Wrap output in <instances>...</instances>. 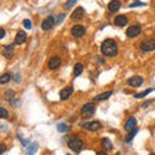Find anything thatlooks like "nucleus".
I'll list each match as a JSON object with an SVG mask.
<instances>
[{
	"mask_svg": "<svg viewBox=\"0 0 155 155\" xmlns=\"http://www.w3.org/2000/svg\"><path fill=\"white\" fill-rule=\"evenodd\" d=\"M101 52L107 57H114L118 54V44L113 39H106L101 44Z\"/></svg>",
	"mask_w": 155,
	"mask_h": 155,
	"instance_id": "f257e3e1",
	"label": "nucleus"
},
{
	"mask_svg": "<svg viewBox=\"0 0 155 155\" xmlns=\"http://www.w3.org/2000/svg\"><path fill=\"white\" fill-rule=\"evenodd\" d=\"M67 145H69V147L72 150V151L79 153L81 150V147H83V141H81L78 136H72V137L69 138V142H67Z\"/></svg>",
	"mask_w": 155,
	"mask_h": 155,
	"instance_id": "f03ea898",
	"label": "nucleus"
},
{
	"mask_svg": "<svg viewBox=\"0 0 155 155\" xmlns=\"http://www.w3.org/2000/svg\"><path fill=\"white\" fill-rule=\"evenodd\" d=\"M140 49H141L142 52L155 51V40L154 39H146V40L141 41V44H140Z\"/></svg>",
	"mask_w": 155,
	"mask_h": 155,
	"instance_id": "7ed1b4c3",
	"label": "nucleus"
},
{
	"mask_svg": "<svg viewBox=\"0 0 155 155\" xmlns=\"http://www.w3.org/2000/svg\"><path fill=\"white\" fill-rule=\"evenodd\" d=\"M141 34V25L140 23H134V25L129 26L127 28V36L128 38H136Z\"/></svg>",
	"mask_w": 155,
	"mask_h": 155,
	"instance_id": "20e7f679",
	"label": "nucleus"
},
{
	"mask_svg": "<svg viewBox=\"0 0 155 155\" xmlns=\"http://www.w3.org/2000/svg\"><path fill=\"white\" fill-rule=\"evenodd\" d=\"M96 113V105L93 102H88L81 107V115L84 116H92Z\"/></svg>",
	"mask_w": 155,
	"mask_h": 155,
	"instance_id": "39448f33",
	"label": "nucleus"
},
{
	"mask_svg": "<svg viewBox=\"0 0 155 155\" xmlns=\"http://www.w3.org/2000/svg\"><path fill=\"white\" fill-rule=\"evenodd\" d=\"M54 16H48L44 21L41 22V30H44V31H48V30H51V28L54 26Z\"/></svg>",
	"mask_w": 155,
	"mask_h": 155,
	"instance_id": "423d86ee",
	"label": "nucleus"
},
{
	"mask_svg": "<svg viewBox=\"0 0 155 155\" xmlns=\"http://www.w3.org/2000/svg\"><path fill=\"white\" fill-rule=\"evenodd\" d=\"M71 34H72L74 38H81L85 34V27L83 25H75L74 27H72Z\"/></svg>",
	"mask_w": 155,
	"mask_h": 155,
	"instance_id": "0eeeda50",
	"label": "nucleus"
},
{
	"mask_svg": "<svg viewBox=\"0 0 155 155\" xmlns=\"http://www.w3.org/2000/svg\"><path fill=\"white\" fill-rule=\"evenodd\" d=\"M60 66H61V58L58 56H53L51 60L48 61V67H49L51 70H56Z\"/></svg>",
	"mask_w": 155,
	"mask_h": 155,
	"instance_id": "6e6552de",
	"label": "nucleus"
},
{
	"mask_svg": "<svg viewBox=\"0 0 155 155\" xmlns=\"http://www.w3.org/2000/svg\"><path fill=\"white\" fill-rule=\"evenodd\" d=\"M72 92H74V88H72V87H66V88H64V89L60 92V98L62 101L69 100L70 96L72 94Z\"/></svg>",
	"mask_w": 155,
	"mask_h": 155,
	"instance_id": "1a4fd4ad",
	"label": "nucleus"
},
{
	"mask_svg": "<svg viewBox=\"0 0 155 155\" xmlns=\"http://www.w3.org/2000/svg\"><path fill=\"white\" fill-rule=\"evenodd\" d=\"M84 13H85L84 8H81V7L76 8L75 11L72 12V14H71V19H72V21H79V19H81V18H83Z\"/></svg>",
	"mask_w": 155,
	"mask_h": 155,
	"instance_id": "9d476101",
	"label": "nucleus"
},
{
	"mask_svg": "<svg viewBox=\"0 0 155 155\" xmlns=\"http://www.w3.org/2000/svg\"><path fill=\"white\" fill-rule=\"evenodd\" d=\"M115 25L118 27H124L125 25L128 23V17L124 16V14H120V16H116L115 17Z\"/></svg>",
	"mask_w": 155,
	"mask_h": 155,
	"instance_id": "9b49d317",
	"label": "nucleus"
},
{
	"mask_svg": "<svg viewBox=\"0 0 155 155\" xmlns=\"http://www.w3.org/2000/svg\"><path fill=\"white\" fill-rule=\"evenodd\" d=\"M142 83H143V79L141 76H132V78H129V79H128V84L130 87H134V88L142 85Z\"/></svg>",
	"mask_w": 155,
	"mask_h": 155,
	"instance_id": "f8f14e48",
	"label": "nucleus"
},
{
	"mask_svg": "<svg viewBox=\"0 0 155 155\" xmlns=\"http://www.w3.org/2000/svg\"><path fill=\"white\" fill-rule=\"evenodd\" d=\"M83 127L87 128L88 130H91V132H96V130H98L101 129V123L100 122H89V123H87V124H83Z\"/></svg>",
	"mask_w": 155,
	"mask_h": 155,
	"instance_id": "ddd939ff",
	"label": "nucleus"
},
{
	"mask_svg": "<svg viewBox=\"0 0 155 155\" xmlns=\"http://www.w3.org/2000/svg\"><path fill=\"white\" fill-rule=\"evenodd\" d=\"M120 7H122V3H120L119 0H111V2L109 3V5H107L109 11H110L111 13L118 12L119 9H120Z\"/></svg>",
	"mask_w": 155,
	"mask_h": 155,
	"instance_id": "4468645a",
	"label": "nucleus"
},
{
	"mask_svg": "<svg viewBox=\"0 0 155 155\" xmlns=\"http://www.w3.org/2000/svg\"><path fill=\"white\" fill-rule=\"evenodd\" d=\"M136 124H137V120H136V118H129L127 122H125L124 124V129H125V132H130L133 128H136Z\"/></svg>",
	"mask_w": 155,
	"mask_h": 155,
	"instance_id": "2eb2a0df",
	"label": "nucleus"
},
{
	"mask_svg": "<svg viewBox=\"0 0 155 155\" xmlns=\"http://www.w3.org/2000/svg\"><path fill=\"white\" fill-rule=\"evenodd\" d=\"M26 39H27V35H26L25 31H18L17 35H16V39H14V43L18 45H21L26 41Z\"/></svg>",
	"mask_w": 155,
	"mask_h": 155,
	"instance_id": "dca6fc26",
	"label": "nucleus"
},
{
	"mask_svg": "<svg viewBox=\"0 0 155 155\" xmlns=\"http://www.w3.org/2000/svg\"><path fill=\"white\" fill-rule=\"evenodd\" d=\"M3 56L5 58H12L13 57V45H4L3 48Z\"/></svg>",
	"mask_w": 155,
	"mask_h": 155,
	"instance_id": "f3484780",
	"label": "nucleus"
},
{
	"mask_svg": "<svg viewBox=\"0 0 155 155\" xmlns=\"http://www.w3.org/2000/svg\"><path fill=\"white\" fill-rule=\"evenodd\" d=\"M38 147H39V145H38L36 142H32V143H30V145H28V147H27L26 155H35V153H36Z\"/></svg>",
	"mask_w": 155,
	"mask_h": 155,
	"instance_id": "a211bd4d",
	"label": "nucleus"
},
{
	"mask_svg": "<svg viewBox=\"0 0 155 155\" xmlns=\"http://www.w3.org/2000/svg\"><path fill=\"white\" fill-rule=\"evenodd\" d=\"M101 145H102L104 150H107V151L113 150V143H111V141H110L109 138H102V141H101Z\"/></svg>",
	"mask_w": 155,
	"mask_h": 155,
	"instance_id": "6ab92c4d",
	"label": "nucleus"
},
{
	"mask_svg": "<svg viewBox=\"0 0 155 155\" xmlns=\"http://www.w3.org/2000/svg\"><path fill=\"white\" fill-rule=\"evenodd\" d=\"M111 94H113V92L107 91V92H105V93H101V94H98V96H96V97H94V101H104V100H107Z\"/></svg>",
	"mask_w": 155,
	"mask_h": 155,
	"instance_id": "aec40b11",
	"label": "nucleus"
},
{
	"mask_svg": "<svg viewBox=\"0 0 155 155\" xmlns=\"http://www.w3.org/2000/svg\"><path fill=\"white\" fill-rule=\"evenodd\" d=\"M138 133V128H133L130 132H128V136L125 137V142H130L134 138V136Z\"/></svg>",
	"mask_w": 155,
	"mask_h": 155,
	"instance_id": "412c9836",
	"label": "nucleus"
},
{
	"mask_svg": "<svg viewBox=\"0 0 155 155\" xmlns=\"http://www.w3.org/2000/svg\"><path fill=\"white\" fill-rule=\"evenodd\" d=\"M69 125L65 124V123H58L57 124V130L60 133H66V132H69Z\"/></svg>",
	"mask_w": 155,
	"mask_h": 155,
	"instance_id": "4be33fe9",
	"label": "nucleus"
},
{
	"mask_svg": "<svg viewBox=\"0 0 155 155\" xmlns=\"http://www.w3.org/2000/svg\"><path fill=\"white\" fill-rule=\"evenodd\" d=\"M81 72H83V65L78 62V64H75V66H74V75L75 76H79Z\"/></svg>",
	"mask_w": 155,
	"mask_h": 155,
	"instance_id": "5701e85b",
	"label": "nucleus"
},
{
	"mask_svg": "<svg viewBox=\"0 0 155 155\" xmlns=\"http://www.w3.org/2000/svg\"><path fill=\"white\" fill-rule=\"evenodd\" d=\"M150 92H153V88H149L146 91H142V92H140V93H136L134 94V98H143V97H146Z\"/></svg>",
	"mask_w": 155,
	"mask_h": 155,
	"instance_id": "b1692460",
	"label": "nucleus"
},
{
	"mask_svg": "<svg viewBox=\"0 0 155 155\" xmlns=\"http://www.w3.org/2000/svg\"><path fill=\"white\" fill-rule=\"evenodd\" d=\"M11 79H12V75L7 72V74H3L2 75V78H0V83H2V84H7Z\"/></svg>",
	"mask_w": 155,
	"mask_h": 155,
	"instance_id": "393cba45",
	"label": "nucleus"
},
{
	"mask_svg": "<svg viewBox=\"0 0 155 155\" xmlns=\"http://www.w3.org/2000/svg\"><path fill=\"white\" fill-rule=\"evenodd\" d=\"M14 94H16V93H14V91H11V89H9V91L5 92V94H4V98L8 100V101H11V100H13Z\"/></svg>",
	"mask_w": 155,
	"mask_h": 155,
	"instance_id": "a878e982",
	"label": "nucleus"
},
{
	"mask_svg": "<svg viewBox=\"0 0 155 155\" xmlns=\"http://www.w3.org/2000/svg\"><path fill=\"white\" fill-rule=\"evenodd\" d=\"M76 2H78V0H67V2L64 4V8L67 11V9H70L72 5H74V4H76Z\"/></svg>",
	"mask_w": 155,
	"mask_h": 155,
	"instance_id": "bb28decb",
	"label": "nucleus"
},
{
	"mask_svg": "<svg viewBox=\"0 0 155 155\" xmlns=\"http://www.w3.org/2000/svg\"><path fill=\"white\" fill-rule=\"evenodd\" d=\"M0 113H2V119H7L8 118V111L5 107H0Z\"/></svg>",
	"mask_w": 155,
	"mask_h": 155,
	"instance_id": "cd10ccee",
	"label": "nucleus"
},
{
	"mask_svg": "<svg viewBox=\"0 0 155 155\" xmlns=\"http://www.w3.org/2000/svg\"><path fill=\"white\" fill-rule=\"evenodd\" d=\"M23 26H25L26 28H31L32 27V22L30 21V19H23Z\"/></svg>",
	"mask_w": 155,
	"mask_h": 155,
	"instance_id": "c85d7f7f",
	"label": "nucleus"
},
{
	"mask_svg": "<svg viewBox=\"0 0 155 155\" xmlns=\"http://www.w3.org/2000/svg\"><path fill=\"white\" fill-rule=\"evenodd\" d=\"M65 16H66V14H64V13L58 14V18H57V21H56L57 25H60V23H61L62 21H64V19H65Z\"/></svg>",
	"mask_w": 155,
	"mask_h": 155,
	"instance_id": "c756f323",
	"label": "nucleus"
},
{
	"mask_svg": "<svg viewBox=\"0 0 155 155\" xmlns=\"http://www.w3.org/2000/svg\"><path fill=\"white\" fill-rule=\"evenodd\" d=\"M142 5H145L143 3H141V2H136V3H133V4H130V8H133V7H142Z\"/></svg>",
	"mask_w": 155,
	"mask_h": 155,
	"instance_id": "7c9ffc66",
	"label": "nucleus"
},
{
	"mask_svg": "<svg viewBox=\"0 0 155 155\" xmlns=\"http://www.w3.org/2000/svg\"><path fill=\"white\" fill-rule=\"evenodd\" d=\"M154 101H155V100H150V101H146V102H145V104H142V105H141V107H142V109H146V107H147V106H149L150 104H151V102H154Z\"/></svg>",
	"mask_w": 155,
	"mask_h": 155,
	"instance_id": "2f4dec72",
	"label": "nucleus"
},
{
	"mask_svg": "<svg viewBox=\"0 0 155 155\" xmlns=\"http://www.w3.org/2000/svg\"><path fill=\"white\" fill-rule=\"evenodd\" d=\"M0 149H2V150H0V154H4V153H5V145H4V143H2V145H0Z\"/></svg>",
	"mask_w": 155,
	"mask_h": 155,
	"instance_id": "473e14b6",
	"label": "nucleus"
},
{
	"mask_svg": "<svg viewBox=\"0 0 155 155\" xmlns=\"http://www.w3.org/2000/svg\"><path fill=\"white\" fill-rule=\"evenodd\" d=\"M13 80L16 81V83H19V81H21V79H19V74H18V72H17L16 75H14V79H13Z\"/></svg>",
	"mask_w": 155,
	"mask_h": 155,
	"instance_id": "72a5a7b5",
	"label": "nucleus"
},
{
	"mask_svg": "<svg viewBox=\"0 0 155 155\" xmlns=\"http://www.w3.org/2000/svg\"><path fill=\"white\" fill-rule=\"evenodd\" d=\"M11 104H12L13 106H17V105H18L19 102H18V101H16V100H14V98H13V100H11Z\"/></svg>",
	"mask_w": 155,
	"mask_h": 155,
	"instance_id": "f704fd0d",
	"label": "nucleus"
},
{
	"mask_svg": "<svg viewBox=\"0 0 155 155\" xmlns=\"http://www.w3.org/2000/svg\"><path fill=\"white\" fill-rule=\"evenodd\" d=\"M4 36H5V30H4V28H2V36H0V38H4Z\"/></svg>",
	"mask_w": 155,
	"mask_h": 155,
	"instance_id": "c9c22d12",
	"label": "nucleus"
},
{
	"mask_svg": "<svg viewBox=\"0 0 155 155\" xmlns=\"http://www.w3.org/2000/svg\"><path fill=\"white\" fill-rule=\"evenodd\" d=\"M97 155H107V153H105V151H98V153H97Z\"/></svg>",
	"mask_w": 155,
	"mask_h": 155,
	"instance_id": "e433bc0d",
	"label": "nucleus"
},
{
	"mask_svg": "<svg viewBox=\"0 0 155 155\" xmlns=\"http://www.w3.org/2000/svg\"><path fill=\"white\" fill-rule=\"evenodd\" d=\"M150 155H155V154H150Z\"/></svg>",
	"mask_w": 155,
	"mask_h": 155,
	"instance_id": "4c0bfd02",
	"label": "nucleus"
},
{
	"mask_svg": "<svg viewBox=\"0 0 155 155\" xmlns=\"http://www.w3.org/2000/svg\"><path fill=\"white\" fill-rule=\"evenodd\" d=\"M67 155H70V154H67Z\"/></svg>",
	"mask_w": 155,
	"mask_h": 155,
	"instance_id": "58836bf2",
	"label": "nucleus"
}]
</instances>
